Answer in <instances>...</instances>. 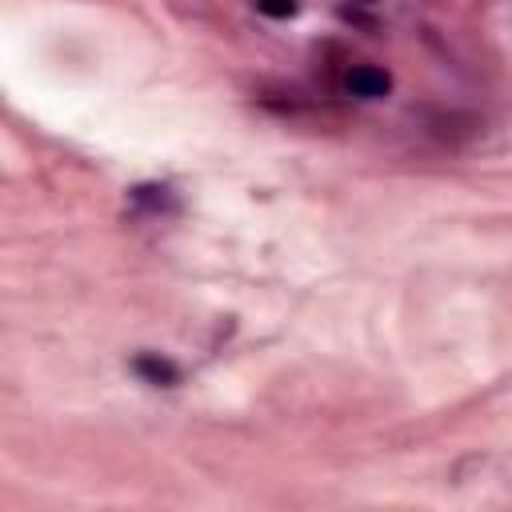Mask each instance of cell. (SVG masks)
<instances>
[{
    "instance_id": "1",
    "label": "cell",
    "mask_w": 512,
    "mask_h": 512,
    "mask_svg": "<svg viewBox=\"0 0 512 512\" xmlns=\"http://www.w3.org/2000/svg\"><path fill=\"white\" fill-rule=\"evenodd\" d=\"M344 88L356 96V100H384L392 92V76L376 64H356L344 72Z\"/></svg>"
},
{
    "instance_id": "2",
    "label": "cell",
    "mask_w": 512,
    "mask_h": 512,
    "mask_svg": "<svg viewBox=\"0 0 512 512\" xmlns=\"http://www.w3.org/2000/svg\"><path fill=\"white\" fill-rule=\"evenodd\" d=\"M132 372L152 388H176L180 384V368L160 352H136L132 356Z\"/></svg>"
},
{
    "instance_id": "3",
    "label": "cell",
    "mask_w": 512,
    "mask_h": 512,
    "mask_svg": "<svg viewBox=\"0 0 512 512\" xmlns=\"http://www.w3.org/2000/svg\"><path fill=\"white\" fill-rule=\"evenodd\" d=\"M128 200H132V212H148V216H156V212H176V196H172V188H164V184H136V188L128 192Z\"/></svg>"
},
{
    "instance_id": "4",
    "label": "cell",
    "mask_w": 512,
    "mask_h": 512,
    "mask_svg": "<svg viewBox=\"0 0 512 512\" xmlns=\"http://www.w3.org/2000/svg\"><path fill=\"white\" fill-rule=\"evenodd\" d=\"M256 12H264L272 20H288V16H296V0H256Z\"/></svg>"
},
{
    "instance_id": "5",
    "label": "cell",
    "mask_w": 512,
    "mask_h": 512,
    "mask_svg": "<svg viewBox=\"0 0 512 512\" xmlns=\"http://www.w3.org/2000/svg\"><path fill=\"white\" fill-rule=\"evenodd\" d=\"M360 4H372V0H360Z\"/></svg>"
}]
</instances>
